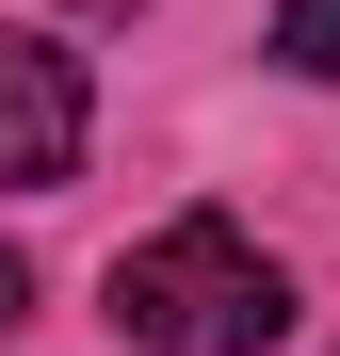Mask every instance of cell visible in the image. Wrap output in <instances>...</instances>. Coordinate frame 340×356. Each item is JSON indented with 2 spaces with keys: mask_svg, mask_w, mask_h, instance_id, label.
I'll return each instance as SVG.
<instances>
[{
  "mask_svg": "<svg viewBox=\"0 0 340 356\" xmlns=\"http://www.w3.org/2000/svg\"><path fill=\"white\" fill-rule=\"evenodd\" d=\"M113 340L130 356H259V340H292V275L227 211H179L113 259Z\"/></svg>",
  "mask_w": 340,
  "mask_h": 356,
  "instance_id": "obj_1",
  "label": "cell"
},
{
  "mask_svg": "<svg viewBox=\"0 0 340 356\" xmlns=\"http://www.w3.org/2000/svg\"><path fill=\"white\" fill-rule=\"evenodd\" d=\"M81 146H97L81 49H65V33H0V195H65Z\"/></svg>",
  "mask_w": 340,
  "mask_h": 356,
  "instance_id": "obj_2",
  "label": "cell"
},
{
  "mask_svg": "<svg viewBox=\"0 0 340 356\" xmlns=\"http://www.w3.org/2000/svg\"><path fill=\"white\" fill-rule=\"evenodd\" d=\"M275 65H292V81H340V0H275Z\"/></svg>",
  "mask_w": 340,
  "mask_h": 356,
  "instance_id": "obj_3",
  "label": "cell"
},
{
  "mask_svg": "<svg viewBox=\"0 0 340 356\" xmlns=\"http://www.w3.org/2000/svg\"><path fill=\"white\" fill-rule=\"evenodd\" d=\"M17 308H33V259H17V243H0V324H17Z\"/></svg>",
  "mask_w": 340,
  "mask_h": 356,
  "instance_id": "obj_4",
  "label": "cell"
}]
</instances>
